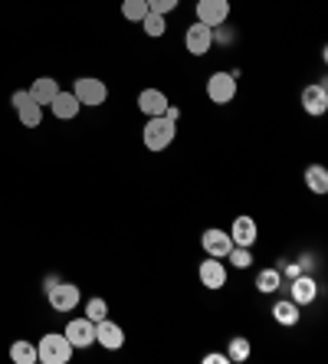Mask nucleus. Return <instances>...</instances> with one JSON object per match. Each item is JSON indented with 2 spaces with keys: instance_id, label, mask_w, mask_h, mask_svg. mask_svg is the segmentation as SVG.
Returning <instances> with one entry per match:
<instances>
[{
  "instance_id": "nucleus-27",
  "label": "nucleus",
  "mask_w": 328,
  "mask_h": 364,
  "mask_svg": "<svg viewBox=\"0 0 328 364\" xmlns=\"http://www.w3.org/2000/svg\"><path fill=\"white\" fill-rule=\"evenodd\" d=\"M227 256H230V263H233L236 269H250V266H253V253L246 250V246H233Z\"/></svg>"
},
{
  "instance_id": "nucleus-25",
  "label": "nucleus",
  "mask_w": 328,
  "mask_h": 364,
  "mask_svg": "<svg viewBox=\"0 0 328 364\" xmlns=\"http://www.w3.org/2000/svg\"><path fill=\"white\" fill-rule=\"evenodd\" d=\"M227 358H230V361H246V358H250V341H246L243 335H236V338H230Z\"/></svg>"
},
{
  "instance_id": "nucleus-24",
  "label": "nucleus",
  "mask_w": 328,
  "mask_h": 364,
  "mask_svg": "<svg viewBox=\"0 0 328 364\" xmlns=\"http://www.w3.org/2000/svg\"><path fill=\"white\" fill-rule=\"evenodd\" d=\"M142 30L148 36H154V40H158V36H164L168 23H164V17H161V14H152V10H148V14L142 17Z\"/></svg>"
},
{
  "instance_id": "nucleus-1",
  "label": "nucleus",
  "mask_w": 328,
  "mask_h": 364,
  "mask_svg": "<svg viewBox=\"0 0 328 364\" xmlns=\"http://www.w3.org/2000/svg\"><path fill=\"white\" fill-rule=\"evenodd\" d=\"M69 358H73V345H69V338L59 335V331L43 335L40 345H36V361H43V364H66Z\"/></svg>"
},
{
  "instance_id": "nucleus-2",
  "label": "nucleus",
  "mask_w": 328,
  "mask_h": 364,
  "mask_svg": "<svg viewBox=\"0 0 328 364\" xmlns=\"http://www.w3.org/2000/svg\"><path fill=\"white\" fill-rule=\"evenodd\" d=\"M174 132H177L174 122H168L164 115H154V119L144 122L142 141H144V148H148V151H164V148L174 141Z\"/></svg>"
},
{
  "instance_id": "nucleus-17",
  "label": "nucleus",
  "mask_w": 328,
  "mask_h": 364,
  "mask_svg": "<svg viewBox=\"0 0 328 364\" xmlns=\"http://www.w3.org/2000/svg\"><path fill=\"white\" fill-rule=\"evenodd\" d=\"M315 296H319V286H315V279L299 272V276L292 279V302L295 305H309V302H315Z\"/></svg>"
},
{
  "instance_id": "nucleus-13",
  "label": "nucleus",
  "mask_w": 328,
  "mask_h": 364,
  "mask_svg": "<svg viewBox=\"0 0 328 364\" xmlns=\"http://www.w3.org/2000/svg\"><path fill=\"white\" fill-rule=\"evenodd\" d=\"M95 341L102 348H109V351H118V348L125 345V328L115 325L112 318H102V322H95Z\"/></svg>"
},
{
  "instance_id": "nucleus-12",
  "label": "nucleus",
  "mask_w": 328,
  "mask_h": 364,
  "mask_svg": "<svg viewBox=\"0 0 328 364\" xmlns=\"http://www.w3.org/2000/svg\"><path fill=\"white\" fill-rule=\"evenodd\" d=\"M197 276H201L203 289H223L227 286V266L220 263L217 256H207L201 263V269H197Z\"/></svg>"
},
{
  "instance_id": "nucleus-14",
  "label": "nucleus",
  "mask_w": 328,
  "mask_h": 364,
  "mask_svg": "<svg viewBox=\"0 0 328 364\" xmlns=\"http://www.w3.org/2000/svg\"><path fill=\"white\" fill-rule=\"evenodd\" d=\"M302 109L309 112V115H325V112H328V89H325V82L305 85V89H302Z\"/></svg>"
},
{
  "instance_id": "nucleus-30",
  "label": "nucleus",
  "mask_w": 328,
  "mask_h": 364,
  "mask_svg": "<svg viewBox=\"0 0 328 364\" xmlns=\"http://www.w3.org/2000/svg\"><path fill=\"white\" fill-rule=\"evenodd\" d=\"M164 119L177 125V122H181V109H177V105H168V109H164Z\"/></svg>"
},
{
  "instance_id": "nucleus-9",
  "label": "nucleus",
  "mask_w": 328,
  "mask_h": 364,
  "mask_svg": "<svg viewBox=\"0 0 328 364\" xmlns=\"http://www.w3.org/2000/svg\"><path fill=\"white\" fill-rule=\"evenodd\" d=\"M14 109H17V115H20V122H23L26 128H36L43 122V105L40 102H33L30 99V92L26 89H20V92H14Z\"/></svg>"
},
{
  "instance_id": "nucleus-31",
  "label": "nucleus",
  "mask_w": 328,
  "mask_h": 364,
  "mask_svg": "<svg viewBox=\"0 0 328 364\" xmlns=\"http://www.w3.org/2000/svg\"><path fill=\"white\" fill-rule=\"evenodd\" d=\"M299 272H302V266H289V269H286V276H289V279H295Z\"/></svg>"
},
{
  "instance_id": "nucleus-26",
  "label": "nucleus",
  "mask_w": 328,
  "mask_h": 364,
  "mask_svg": "<svg viewBox=\"0 0 328 364\" xmlns=\"http://www.w3.org/2000/svg\"><path fill=\"white\" fill-rule=\"evenodd\" d=\"M85 318H92V322L109 318V302H105V299H89V302H85Z\"/></svg>"
},
{
  "instance_id": "nucleus-20",
  "label": "nucleus",
  "mask_w": 328,
  "mask_h": 364,
  "mask_svg": "<svg viewBox=\"0 0 328 364\" xmlns=\"http://www.w3.org/2000/svg\"><path fill=\"white\" fill-rule=\"evenodd\" d=\"M10 361H17V364H36V345L33 341H14L10 345Z\"/></svg>"
},
{
  "instance_id": "nucleus-29",
  "label": "nucleus",
  "mask_w": 328,
  "mask_h": 364,
  "mask_svg": "<svg viewBox=\"0 0 328 364\" xmlns=\"http://www.w3.org/2000/svg\"><path fill=\"white\" fill-rule=\"evenodd\" d=\"M203 364H230L227 355H217V351H211V355H203Z\"/></svg>"
},
{
  "instance_id": "nucleus-5",
  "label": "nucleus",
  "mask_w": 328,
  "mask_h": 364,
  "mask_svg": "<svg viewBox=\"0 0 328 364\" xmlns=\"http://www.w3.org/2000/svg\"><path fill=\"white\" fill-rule=\"evenodd\" d=\"M197 20L203 26H223L230 20V0H197Z\"/></svg>"
},
{
  "instance_id": "nucleus-28",
  "label": "nucleus",
  "mask_w": 328,
  "mask_h": 364,
  "mask_svg": "<svg viewBox=\"0 0 328 364\" xmlns=\"http://www.w3.org/2000/svg\"><path fill=\"white\" fill-rule=\"evenodd\" d=\"M177 4H181V0H148V10H152V14H161V17H164V14L177 10Z\"/></svg>"
},
{
  "instance_id": "nucleus-21",
  "label": "nucleus",
  "mask_w": 328,
  "mask_h": 364,
  "mask_svg": "<svg viewBox=\"0 0 328 364\" xmlns=\"http://www.w3.org/2000/svg\"><path fill=\"white\" fill-rule=\"evenodd\" d=\"M256 289H260V292H266V296H270V292H276V289H282V272H279V269H260V272H256Z\"/></svg>"
},
{
  "instance_id": "nucleus-11",
  "label": "nucleus",
  "mask_w": 328,
  "mask_h": 364,
  "mask_svg": "<svg viewBox=\"0 0 328 364\" xmlns=\"http://www.w3.org/2000/svg\"><path fill=\"white\" fill-rule=\"evenodd\" d=\"M230 240H233V246H246V250H250V246L260 240V227H256V220L246 217V213H240V217L233 220V227H230Z\"/></svg>"
},
{
  "instance_id": "nucleus-4",
  "label": "nucleus",
  "mask_w": 328,
  "mask_h": 364,
  "mask_svg": "<svg viewBox=\"0 0 328 364\" xmlns=\"http://www.w3.org/2000/svg\"><path fill=\"white\" fill-rule=\"evenodd\" d=\"M207 99L213 105H230L236 99V76L233 73H213L207 79Z\"/></svg>"
},
{
  "instance_id": "nucleus-23",
  "label": "nucleus",
  "mask_w": 328,
  "mask_h": 364,
  "mask_svg": "<svg viewBox=\"0 0 328 364\" xmlns=\"http://www.w3.org/2000/svg\"><path fill=\"white\" fill-rule=\"evenodd\" d=\"M148 14V0H122V17L132 23H142V17Z\"/></svg>"
},
{
  "instance_id": "nucleus-10",
  "label": "nucleus",
  "mask_w": 328,
  "mask_h": 364,
  "mask_svg": "<svg viewBox=\"0 0 328 364\" xmlns=\"http://www.w3.org/2000/svg\"><path fill=\"white\" fill-rule=\"evenodd\" d=\"M63 335L69 338L73 348H89V345H95V322L92 318H73Z\"/></svg>"
},
{
  "instance_id": "nucleus-3",
  "label": "nucleus",
  "mask_w": 328,
  "mask_h": 364,
  "mask_svg": "<svg viewBox=\"0 0 328 364\" xmlns=\"http://www.w3.org/2000/svg\"><path fill=\"white\" fill-rule=\"evenodd\" d=\"M73 95L79 99V105H92V109H99V105H105V99H109V89H105L102 79L83 76V79H76V85H73Z\"/></svg>"
},
{
  "instance_id": "nucleus-6",
  "label": "nucleus",
  "mask_w": 328,
  "mask_h": 364,
  "mask_svg": "<svg viewBox=\"0 0 328 364\" xmlns=\"http://www.w3.org/2000/svg\"><path fill=\"white\" fill-rule=\"evenodd\" d=\"M46 299H50L53 312H73L79 305V286H73V282H56V286L46 289Z\"/></svg>"
},
{
  "instance_id": "nucleus-22",
  "label": "nucleus",
  "mask_w": 328,
  "mask_h": 364,
  "mask_svg": "<svg viewBox=\"0 0 328 364\" xmlns=\"http://www.w3.org/2000/svg\"><path fill=\"white\" fill-rule=\"evenodd\" d=\"M273 318H276L279 325H295L299 322V305L289 299V302H276L273 305Z\"/></svg>"
},
{
  "instance_id": "nucleus-16",
  "label": "nucleus",
  "mask_w": 328,
  "mask_h": 364,
  "mask_svg": "<svg viewBox=\"0 0 328 364\" xmlns=\"http://www.w3.org/2000/svg\"><path fill=\"white\" fill-rule=\"evenodd\" d=\"M50 109H53V115H56V119L69 122V119H76V115H79V109H83V105H79V99H76V95H73V92H63V89H59V92L53 95Z\"/></svg>"
},
{
  "instance_id": "nucleus-8",
  "label": "nucleus",
  "mask_w": 328,
  "mask_h": 364,
  "mask_svg": "<svg viewBox=\"0 0 328 364\" xmlns=\"http://www.w3.org/2000/svg\"><path fill=\"white\" fill-rule=\"evenodd\" d=\"M201 246H203V253H207V256L227 259V253L233 250V240H230L227 230L211 227V230H203V233H201Z\"/></svg>"
},
{
  "instance_id": "nucleus-18",
  "label": "nucleus",
  "mask_w": 328,
  "mask_h": 364,
  "mask_svg": "<svg viewBox=\"0 0 328 364\" xmlns=\"http://www.w3.org/2000/svg\"><path fill=\"white\" fill-rule=\"evenodd\" d=\"M26 92H30V99L33 102H40V105H50L53 95L59 92V82L53 76H40V79H33V85H30Z\"/></svg>"
},
{
  "instance_id": "nucleus-19",
  "label": "nucleus",
  "mask_w": 328,
  "mask_h": 364,
  "mask_svg": "<svg viewBox=\"0 0 328 364\" xmlns=\"http://www.w3.org/2000/svg\"><path fill=\"white\" fill-rule=\"evenodd\" d=\"M305 187L312 194H328V171L322 164H309L305 168Z\"/></svg>"
},
{
  "instance_id": "nucleus-7",
  "label": "nucleus",
  "mask_w": 328,
  "mask_h": 364,
  "mask_svg": "<svg viewBox=\"0 0 328 364\" xmlns=\"http://www.w3.org/2000/svg\"><path fill=\"white\" fill-rule=\"evenodd\" d=\"M184 46H187V53H191V56H207V53H211V46H213V30H211V26H203L201 20H197L194 26H187Z\"/></svg>"
},
{
  "instance_id": "nucleus-15",
  "label": "nucleus",
  "mask_w": 328,
  "mask_h": 364,
  "mask_svg": "<svg viewBox=\"0 0 328 364\" xmlns=\"http://www.w3.org/2000/svg\"><path fill=\"white\" fill-rule=\"evenodd\" d=\"M171 102L168 95L161 92V89H142L138 92V109L148 115V119H154V115H164V109H168Z\"/></svg>"
}]
</instances>
